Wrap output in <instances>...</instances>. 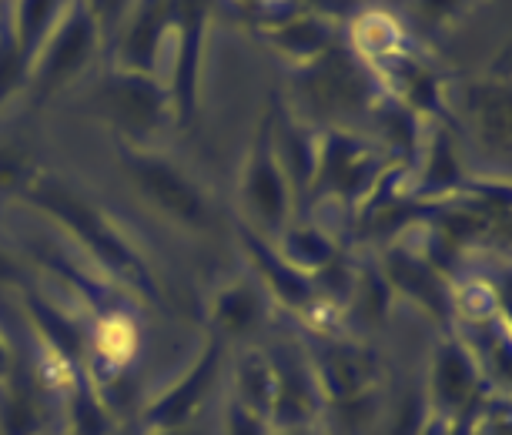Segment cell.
<instances>
[{
  "label": "cell",
  "mask_w": 512,
  "mask_h": 435,
  "mask_svg": "<svg viewBox=\"0 0 512 435\" xmlns=\"http://www.w3.org/2000/svg\"><path fill=\"white\" fill-rule=\"evenodd\" d=\"M141 181H144V188L151 191V198H158L164 208L178 211V215H191V211L198 208L191 188L185 185V181H178L175 174H168L161 168H148L141 174Z\"/></svg>",
  "instance_id": "cell-1"
},
{
  "label": "cell",
  "mask_w": 512,
  "mask_h": 435,
  "mask_svg": "<svg viewBox=\"0 0 512 435\" xmlns=\"http://www.w3.org/2000/svg\"><path fill=\"white\" fill-rule=\"evenodd\" d=\"M114 111L121 114V121L128 124H138V128H148L154 121V114H158V104L144 87H134V84H124L114 91Z\"/></svg>",
  "instance_id": "cell-2"
},
{
  "label": "cell",
  "mask_w": 512,
  "mask_h": 435,
  "mask_svg": "<svg viewBox=\"0 0 512 435\" xmlns=\"http://www.w3.org/2000/svg\"><path fill=\"white\" fill-rule=\"evenodd\" d=\"M255 201H258V205H262V211H268V215H275V211H278V201H282V191H278V181H275L268 171L258 174V181H255Z\"/></svg>",
  "instance_id": "cell-3"
},
{
  "label": "cell",
  "mask_w": 512,
  "mask_h": 435,
  "mask_svg": "<svg viewBox=\"0 0 512 435\" xmlns=\"http://www.w3.org/2000/svg\"><path fill=\"white\" fill-rule=\"evenodd\" d=\"M81 51H84V31H77V34H71L67 37V44L61 47V54H57V61H54V67L57 71H71V64L81 57Z\"/></svg>",
  "instance_id": "cell-4"
}]
</instances>
